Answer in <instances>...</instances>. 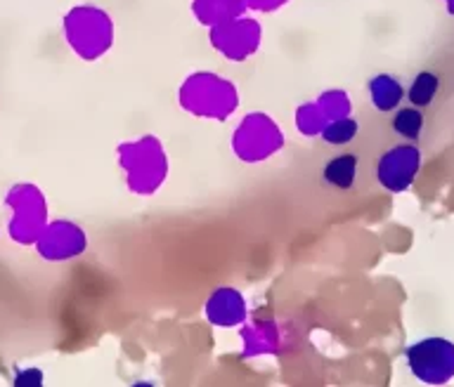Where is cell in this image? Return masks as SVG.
I'll list each match as a JSON object with an SVG mask.
<instances>
[{
	"instance_id": "obj_1",
	"label": "cell",
	"mask_w": 454,
	"mask_h": 387,
	"mask_svg": "<svg viewBox=\"0 0 454 387\" xmlns=\"http://www.w3.org/2000/svg\"><path fill=\"white\" fill-rule=\"evenodd\" d=\"M407 364L419 381L442 385L454 375V345L445 338L421 340L407 350Z\"/></svg>"
},
{
	"instance_id": "obj_3",
	"label": "cell",
	"mask_w": 454,
	"mask_h": 387,
	"mask_svg": "<svg viewBox=\"0 0 454 387\" xmlns=\"http://www.w3.org/2000/svg\"><path fill=\"white\" fill-rule=\"evenodd\" d=\"M357 168H360V159L357 156L336 154L325 163V168H322V182L339 191L353 190L355 180H357Z\"/></svg>"
},
{
	"instance_id": "obj_2",
	"label": "cell",
	"mask_w": 454,
	"mask_h": 387,
	"mask_svg": "<svg viewBox=\"0 0 454 387\" xmlns=\"http://www.w3.org/2000/svg\"><path fill=\"white\" fill-rule=\"evenodd\" d=\"M419 168H421V151L414 147V142H407V144H395L386 154L379 156L374 173L383 190L397 194V191L410 190Z\"/></svg>"
},
{
	"instance_id": "obj_7",
	"label": "cell",
	"mask_w": 454,
	"mask_h": 387,
	"mask_svg": "<svg viewBox=\"0 0 454 387\" xmlns=\"http://www.w3.org/2000/svg\"><path fill=\"white\" fill-rule=\"evenodd\" d=\"M357 130H360L357 120L339 119V120H332V123L325 128L322 137H325V142L333 144V147H343V144H348L350 140H355Z\"/></svg>"
},
{
	"instance_id": "obj_6",
	"label": "cell",
	"mask_w": 454,
	"mask_h": 387,
	"mask_svg": "<svg viewBox=\"0 0 454 387\" xmlns=\"http://www.w3.org/2000/svg\"><path fill=\"white\" fill-rule=\"evenodd\" d=\"M440 92V76L435 71H421L411 81L410 90H407V99L411 106L417 109H426L433 104V99L438 97Z\"/></svg>"
},
{
	"instance_id": "obj_4",
	"label": "cell",
	"mask_w": 454,
	"mask_h": 387,
	"mask_svg": "<svg viewBox=\"0 0 454 387\" xmlns=\"http://www.w3.org/2000/svg\"><path fill=\"white\" fill-rule=\"evenodd\" d=\"M367 90L374 109L381 113L395 112L404 97L403 83H400L397 78L390 76V74H379V76L372 78L367 85Z\"/></svg>"
},
{
	"instance_id": "obj_5",
	"label": "cell",
	"mask_w": 454,
	"mask_h": 387,
	"mask_svg": "<svg viewBox=\"0 0 454 387\" xmlns=\"http://www.w3.org/2000/svg\"><path fill=\"white\" fill-rule=\"evenodd\" d=\"M424 128V112L417 109V106H404V109L397 106L395 113H393V119H390V130H393V135H397V137H403V140L407 142L421 140Z\"/></svg>"
}]
</instances>
